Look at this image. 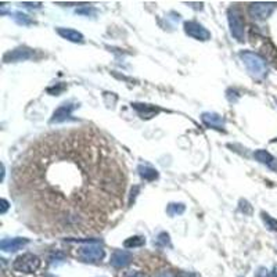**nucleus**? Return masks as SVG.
<instances>
[{
  "label": "nucleus",
  "instance_id": "nucleus-1",
  "mask_svg": "<svg viewBox=\"0 0 277 277\" xmlns=\"http://www.w3.org/2000/svg\"><path fill=\"white\" fill-rule=\"evenodd\" d=\"M13 180L32 229L89 234L121 208L126 177L114 147L86 128L42 137L21 157Z\"/></svg>",
  "mask_w": 277,
  "mask_h": 277
},
{
  "label": "nucleus",
  "instance_id": "nucleus-2",
  "mask_svg": "<svg viewBox=\"0 0 277 277\" xmlns=\"http://www.w3.org/2000/svg\"><path fill=\"white\" fill-rule=\"evenodd\" d=\"M240 58L244 62V65L247 67L248 72L255 78H264L268 72L266 67V61L261 55L254 53V52H241Z\"/></svg>",
  "mask_w": 277,
  "mask_h": 277
},
{
  "label": "nucleus",
  "instance_id": "nucleus-3",
  "mask_svg": "<svg viewBox=\"0 0 277 277\" xmlns=\"http://www.w3.org/2000/svg\"><path fill=\"white\" fill-rule=\"evenodd\" d=\"M85 245H82L79 248V258H81L83 262H89V264H96V262H100L106 252L103 248L102 243L99 240H85Z\"/></svg>",
  "mask_w": 277,
  "mask_h": 277
},
{
  "label": "nucleus",
  "instance_id": "nucleus-4",
  "mask_svg": "<svg viewBox=\"0 0 277 277\" xmlns=\"http://www.w3.org/2000/svg\"><path fill=\"white\" fill-rule=\"evenodd\" d=\"M227 20L233 38L238 42H244V20L240 10L236 7H230L227 10Z\"/></svg>",
  "mask_w": 277,
  "mask_h": 277
},
{
  "label": "nucleus",
  "instance_id": "nucleus-5",
  "mask_svg": "<svg viewBox=\"0 0 277 277\" xmlns=\"http://www.w3.org/2000/svg\"><path fill=\"white\" fill-rule=\"evenodd\" d=\"M13 268L21 273H34L41 268V259L34 254H22L14 261Z\"/></svg>",
  "mask_w": 277,
  "mask_h": 277
},
{
  "label": "nucleus",
  "instance_id": "nucleus-6",
  "mask_svg": "<svg viewBox=\"0 0 277 277\" xmlns=\"http://www.w3.org/2000/svg\"><path fill=\"white\" fill-rule=\"evenodd\" d=\"M276 4L275 3H265V1H257L252 3L248 7V13L254 20H266L271 17V14L275 11Z\"/></svg>",
  "mask_w": 277,
  "mask_h": 277
},
{
  "label": "nucleus",
  "instance_id": "nucleus-7",
  "mask_svg": "<svg viewBox=\"0 0 277 277\" xmlns=\"http://www.w3.org/2000/svg\"><path fill=\"white\" fill-rule=\"evenodd\" d=\"M184 32L189 35L190 38L197 39V41H208L211 39V32L204 28L201 24H198L196 21H187L184 22Z\"/></svg>",
  "mask_w": 277,
  "mask_h": 277
},
{
  "label": "nucleus",
  "instance_id": "nucleus-8",
  "mask_svg": "<svg viewBox=\"0 0 277 277\" xmlns=\"http://www.w3.org/2000/svg\"><path fill=\"white\" fill-rule=\"evenodd\" d=\"M31 57H34V52L31 49L18 48L14 49L11 52H7L4 57H3V61L4 62H17V61L28 60Z\"/></svg>",
  "mask_w": 277,
  "mask_h": 277
},
{
  "label": "nucleus",
  "instance_id": "nucleus-9",
  "mask_svg": "<svg viewBox=\"0 0 277 277\" xmlns=\"http://www.w3.org/2000/svg\"><path fill=\"white\" fill-rule=\"evenodd\" d=\"M132 259H133V255L129 252V251H125V250H115L112 252V255H111V261H110V264L112 265L114 268H125V266H128L130 262H132Z\"/></svg>",
  "mask_w": 277,
  "mask_h": 277
},
{
  "label": "nucleus",
  "instance_id": "nucleus-10",
  "mask_svg": "<svg viewBox=\"0 0 277 277\" xmlns=\"http://www.w3.org/2000/svg\"><path fill=\"white\" fill-rule=\"evenodd\" d=\"M29 243L28 238H22V237H15V238H4L0 243V248L6 252H15V251L24 248L27 244Z\"/></svg>",
  "mask_w": 277,
  "mask_h": 277
},
{
  "label": "nucleus",
  "instance_id": "nucleus-11",
  "mask_svg": "<svg viewBox=\"0 0 277 277\" xmlns=\"http://www.w3.org/2000/svg\"><path fill=\"white\" fill-rule=\"evenodd\" d=\"M74 109L75 106L69 104V103L60 106V107L53 112V116H52V119H50V123H61V122H65L67 119L71 118V114H72Z\"/></svg>",
  "mask_w": 277,
  "mask_h": 277
},
{
  "label": "nucleus",
  "instance_id": "nucleus-12",
  "mask_svg": "<svg viewBox=\"0 0 277 277\" xmlns=\"http://www.w3.org/2000/svg\"><path fill=\"white\" fill-rule=\"evenodd\" d=\"M201 119H203L204 125L208 128L217 129V130H223L224 128V119L217 112H204L201 115Z\"/></svg>",
  "mask_w": 277,
  "mask_h": 277
},
{
  "label": "nucleus",
  "instance_id": "nucleus-13",
  "mask_svg": "<svg viewBox=\"0 0 277 277\" xmlns=\"http://www.w3.org/2000/svg\"><path fill=\"white\" fill-rule=\"evenodd\" d=\"M254 157H255L261 164L269 166V168L273 169V170H277V160L272 156L271 153H268L266 150H258V151H255Z\"/></svg>",
  "mask_w": 277,
  "mask_h": 277
},
{
  "label": "nucleus",
  "instance_id": "nucleus-14",
  "mask_svg": "<svg viewBox=\"0 0 277 277\" xmlns=\"http://www.w3.org/2000/svg\"><path fill=\"white\" fill-rule=\"evenodd\" d=\"M132 107L140 114L142 118H146V119L156 116V115L161 111V110L157 109V107H154V106H150V104H140V103H133Z\"/></svg>",
  "mask_w": 277,
  "mask_h": 277
},
{
  "label": "nucleus",
  "instance_id": "nucleus-15",
  "mask_svg": "<svg viewBox=\"0 0 277 277\" xmlns=\"http://www.w3.org/2000/svg\"><path fill=\"white\" fill-rule=\"evenodd\" d=\"M57 34L60 35L61 38L67 39L69 42H74V43H82L83 42V35L75 29L71 28H57Z\"/></svg>",
  "mask_w": 277,
  "mask_h": 277
},
{
  "label": "nucleus",
  "instance_id": "nucleus-16",
  "mask_svg": "<svg viewBox=\"0 0 277 277\" xmlns=\"http://www.w3.org/2000/svg\"><path fill=\"white\" fill-rule=\"evenodd\" d=\"M139 175L142 176L144 180H149V182H153V180H156L157 177H158V172H157V169L151 168L150 165H139Z\"/></svg>",
  "mask_w": 277,
  "mask_h": 277
},
{
  "label": "nucleus",
  "instance_id": "nucleus-17",
  "mask_svg": "<svg viewBox=\"0 0 277 277\" xmlns=\"http://www.w3.org/2000/svg\"><path fill=\"white\" fill-rule=\"evenodd\" d=\"M146 244V238L142 236H135V237H130L128 240H125V243L123 245L126 247V248H136V247H142Z\"/></svg>",
  "mask_w": 277,
  "mask_h": 277
},
{
  "label": "nucleus",
  "instance_id": "nucleus-18",
  "mask_svg": "<svg viewBox=\"0 0 277 277\" xmlns=\"http://www.w3.org/2000/svg\"><path fill=\"white\" fill-rule=\"evenodd\" d=\"M184 205L183 204H169L166 212H168L170 217H176V215H182L184 212Z\"/></svg>",
  "mask_w": 277,
  "mask_h": 277
},
{
  "label": "nucleus",
  "instance_id": "nucleus-19",
  "mask_svg": "<svg viewBox=\"0 0 277 277\" xmlns=\"http://www.w3.org/2000/svg\"><path fill=\"white\" fill-rule=\"evenodd\" d=\"M262 215V219H264L265 224H266V227L271 230H275V231H277V221L275 219V218H272L269 214H266V212H262L261 214Z\"/></svg>",
  "mask_w": 277,
  "mask_h": 277
},
{
  "label": "nucleus",
  "instance_id": "nucleus-20",
  "mask_svg": "<svg viewBox=\"0 0 277 277\" xmlns=\"http://www.w3.org/2000/svg\"><path fill=\"white\" fill-rule=\"evenodd\" d=\"M15 15H17V17H15V20L18 21V24H24V25H28V24H31V20L28 18V15H25V14L17 13Z\"/></svg>",
  "mask_w": 277,
  "mask_h": 277
},
{
  "label": "nucleus",
  "instance_id": "nucleus-21",
  "mask_svg": "<svg viewBox=\"0 0 277 277\" xmlns=\"http://www.w3.org/2000/svg\"><path fill=\"white\" fill-rule=\"evenodd\" d=\"M257 277H272V275H269L266 268H259V271L257 272Z\"/></svg>",
  "mask_w": 277,
  "mask_h": 277
},
{
  "label": "nucleus",
  "instance_id": "nucleus-22",
  "mask_svg": "<svg viewBox=\"0 0 277 277\" xmlns=\"http://www.w3.org/2000/svg\"><path fill=\"white\" fill-rule=\"evenodd\" d=\"M0 204H1V208H0V214H6L7 210H8V203H7V200H4V198H1V201H0Z\"/></svg>",
  "mask_w": 277,
  "mask_h": 277
},
{
  "label": "nucleus",
  "instance_id": "nucleus-23",
  "mask_svg": "<svg viewBox=\"0 0 277 277\" xmlns=\"http://www.w3.org/2000/svg\"><path fill=\"white\" fill-rule=\"evenodd\" d=\"M158 240H160V243L168 244L169 243V236L166 234V233H161V234H160V237H158Z\"/></svg>",
  "mask_w": 277,
  "mask_h": 277
},
{
  "label": "nucleus",
  "instance_id": "nucleus-24",
  "mask_svg": "<svg viewBox=\"0 0 277 277\" xmlns=\"http://www.w3.org/2000/svg\"><path fill=\"white\" fill-rule=\"evenodd\" d=\"M90 13H95V10L92 8H83V10H76V14H85V15H89Z\"/></svg>",
  "mask_w": 277,
  "mask_h": 277
},
{
  "label": "nucleus",
  "instance_id": "nucleus-25",
  "mask_svg": "<svg viewBox=\"0 0 277 277\" xmlns=\"http://www.w3.org/2000/svg\"><path fill=\"white\" fill-rule=\"evenodd\" d=\"M156 277H175L170 272H168V271H164V272H160L158 275H157Z\"/></svg>",
  "mask_w": 277,
  "mask_h": 277
},
{
  "label": "nucleus",
  "instance_id": "nucleus-26",
  "mask_svg": "<svg viewBox=\"0 0 277 277\" xmlns=\"http://www.w3.org/2000/svg\"><path fill=\"white\" fill-rule=\"evenodd\" d=\"M240 208H241V211H244V210H245V208H248V210H251L250 204L247 203L245 200H241V201H240ZM244 212H245V211H244Z\"/></svg>",
  "mask_w": 277,
  "mask_h": 277
},
{
  "label": "nucleus",
  "instance_id": "nucleus-27",
  "mask_svg": "<svg viewBox=\"0 0 277 277\" xmlns=\"http://www.w3.org/2000/svg\"><path fill=\"white\" fill-rule=\"evenodd\" d=\"M128 277H146V276H144V273H139V272H137V273H133V275H129Z\"/></svg>",
  "mask_w": 277,
  "mask_h": 277
},
{
  "label": "nucleus",
  "instance_id": "nucleus-28",
  "mask_svg": "<svg viewBox=\"0 0 277 277\" xmlns=\"http://www.w3.org/2000/svg\"><path fill=\"white\" fill-rule=\"evenodd\" d=\"M272 277H277L276 273H272Z\"/></svg>",
  "mask_w": 277,
  "mask_h": 277
}]
</instances>
